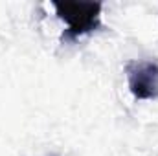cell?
Masks as SVG:
<instances>
[{
    "mask_svg": "<svg viewBox=\"0 0 158 156\" xmlns=\"http://www.w3.org/2000/svg\"><path fill=\"white\" fill-rule=\"evenodd\" d=\"M57 17L68 26L63 42H74L76 39L96 31L101 26V2H53Z\"/></svg>",
    "mask_w": 158,
    "mask_h": 156,
    "instance_id": "6da1fadb",
    "label": "cell"
},
{
    "mask_svg": "<svg viewBox=\"0 0 158 156\" xmlns=\"http://www.w3.org/2000/svg\"><path fill=\"white\" fill-rule=\"evenodd\" d=\"M129 90L136 99L158 97V63L155 61H129L125 64Z\"/></svg>",
    "mask_w": 158,
    "mask_h": 156,
    "instance_id": "7a4b0ae2",
    "label": "cell"
}]
</instances>
